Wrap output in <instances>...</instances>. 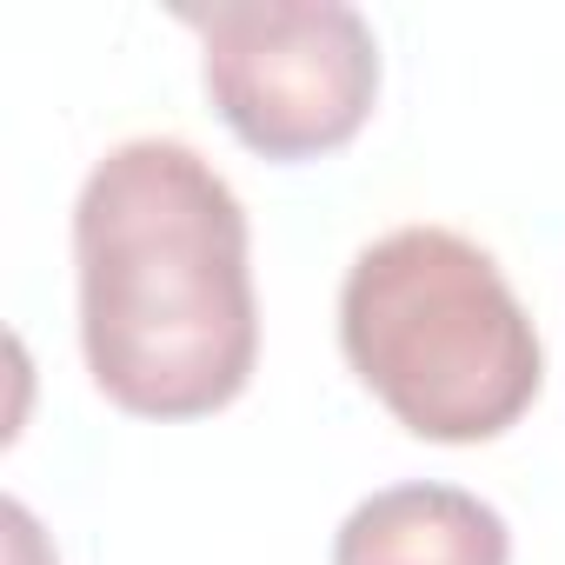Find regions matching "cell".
<instances>
[{
    "label": "cell",
    "mask_w": 565,
    "mask_h": 565,
    "mask_svg": "<svg viewBox=\"0 0 565 565\" xmlns=\"http://www.w3.org/2000/svg\"><path fill=\"white\" fill-rule=\"evenodd\" d=\"M81 360L134 419L226 413L259 366L253 226L226 173L167 134L120 140L74 200Z\"/></svg>",
    "instance_id": "obj_1"
},
{
    "label": "cell",
    "mask_w": 565,
    "mask_h": 565,
    "mask_svg": "<svg viewBox=\"0 0 565 565\" xmlns=\"http://www.w3.org/2000/svg\"><path fill=\"white\" fill-rule=\"evenodd\" d=\"M340 353L360 386L433 446L512 433L539 386L545 347L499 259L452 226H393L340 279Z\"/></svg>",
    "instance_id": "obj_2"
},
{
    "label": "cell",
    "mask_w": 565,
    "mask_h": 565,
    "mask_svg": "<svg viewBox=\"0 0 565 565\" xmlns=\"http://www.w3.org/2000/svg\"><path fill=\"white\" fill-rule=\"evenodd\" d=\"M200 34V87L259 160H320L360 140L380 100V41L347 0H220L180 8Z\"/></svg>",
    "instance_id": "obj_3"
},
{
    "label": "cell",
    "mask_w": 565,
    "mask_h": 565,
    "mask_svg": "<svg viewBox=\"0 0 565 565\" xmlns=\"http://www.w3.org/2000/svg\"><path fill=\"white\" fill-rule=\"evenodd\" d=\"M333 565H512V532L479 492L413 479L340 519Z\"/></svg>",
    "instance_id": "obj_4"
}]
</instances>
